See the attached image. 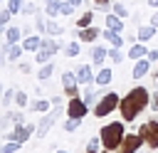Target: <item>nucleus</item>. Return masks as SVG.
Masks as SVG:
<instances>
[{"label":"nucleus","mask_w":158,"mask_h":153,"mask_svg":"<svg viewBox=\"0 0 158 153\" xmlns=\"http://www.w3.org/2000/svg\"><path fill=\"white\" fill-rule=\"evenodd\" d=\"M146 104H148V91H146L143 86L131 89V91L121 99V104H118L123 121H133V118H136V114H141V111L146 109Z\"/></svg>","instance_id":"f257e3e1"},{"label":"nucleus","mask_w":158,"mask_h":153,"mask_svg":"<svg viewBox=\"0 0 158 153\" xmlns=\"http://www.w3.org/2000/svg\"><path fill=\"white\" fill-rule=\"evenodd\" d=\"M123 123H118V121H114V123H109V126H104L101 128V141H104V148L106 151H116L118 146H121V141L126 138L123 136Z\"/></svg>","instance_id":"f03ea898"},{"label":"nucleus","mask_w":158,"mask_h":153,"mask_svg":"<svg viewBox=\"0 0 158 153\" xmlns=\"http://www.w3.org/2000/svg\"><path fill=\"white\" fill-rule=\"evenodd\" d=\"M57 52H59V44H57L54 39H42V44H40V49H37V57H35V59H37L40 64H47Z\"/></svg>","instance_id":"7ed1b4c3"},{"label":"nucleus","mask_w":158,"mask_h":153,"mask_svg":"<svg viewBox=\"0 0 158 153\" xmlns=\"http://www.w3.org/2000/svg\"><path fill=\"white\" fill-rule=\"evenodd\" d=\"M118 104H121V101H118V94L109 91V94H106V96H104V99H101V101L96 104L94 114H96V116H109V114H111V111H114V109H116Z\"/></svg>","instance_id":"20e7f679"},{"label":"nucleus","mask_w":158,"mask_h":153,"mask_svg":"<svg viewBox=\"0 0 158 153\" xmlns=\"http://www.w3.org/2000/svg\"><path fill=\"white\" fill-rule=\"evenodd\" d=\"M32 131H35V126H22V123H17L12 131H7V133H5V138H7V141H17V143H25V141L32 136Z\"/></svg>","instance_id":"39448f33"},{"label":"nucleus","mask_w":158,"mask_h":153,"mask_svg":"<svg viewBox=\"0 0 158 153\" xmlns=\"http://www.w3.org/2000/svg\"><path fill=\"white\" fill-rule=\"evenodd\" d=\"M141 143H143V136H141V133H128V136L121 141L118 153H136V151L141 148Z\"/></svg>","instance_id":"423d86ee"},{"label":"nucleus","mask_w":158,"mask_h":153,"mask_svg":"<svg viewBox=\"0 0 158 153\" xmlns=\"http://www.w3.org/2000/svg\"><path fill=\"white\" fill-rule=\"evenodd\" d=\"M141 136H143V141H146L151 148H158V121H148V123H143Z\"/></svg>","instance_id":"0eeeda50"},{"label":"nucleus","mask_w":158,"mask_h":153,"mask_svg":"<svg viewBox=\"0 0 158 153\" xmlns=\"http://www.w3.org/2000/svg\"><path fill=\"white\" fill-rule=\"evenodd\" d=\"M86 101H79L77 96H72V101H69V109H67V114L72 116V118H84V114H86Z\"/></svg>","instance_id":"6e6552de"},{"label":"nucleus","mask_w":158,"mask_h":153,"mask_svg":"<svg viewBox=\"0 0 158 153\" xmlns=\"http://www.w3.org/2000/svg\"><path fill=\"white\" fill-rule=\"evenodd\" d=\"M77 72H64L62 74V84H64V91L69 94V96H77Z\"/></svg>","instance_id":"1a4fd4ad"},{"label":"nucleus","mask_w":158,"mask_h":153,"mask_svg":"<svg viewBox=\"0 0 158 153\" xmlns=\"http://www.w3.org/2000/svg\"><path fill=\"white\" fill-rule=\"evenodd\" d=\"M57 116H59V106H57V111L47 114V116H44V118L40 121V126H37V133H40V136H44V133H47V131L52 128V123L57 121Z\"/></svg>","instance_id":"9d476101"},{"label":"nucleus","mask_w":158,"mask_h":153,"mask_svg":"<svg viewBox=\"0 0 158 153\" xmlns=\"http://www.w3.org/2000/svg\"><path fill=\"white\" fill-rule=\"evenodd\" d=\"M77 79H79V84H91V79H94L91 67H89V64H81V67L77 69Z\"/></svg>","instance_id":"9b49d317"},{"label":"nucleus","mask_w":158,"mask_h":153,"mask_svg":"<svg viewBox=\"0 0 158 153\" xmlns=\"http://www.w3.org/2000/svg\"><path fill=\"white\" fill-rule=\"evenodd\" d=\"M77 35H79V39H81V42H94V39L99 37V30H96V27H84V30H81V32H77Z\"/></svg>","instance_id":"f8f14e48"},{"label":"nucleus","mask_w":158,"mask_h":153,"mask_svg":"<svg viewBox=\"0 0 158 153\" xmlns=\"http://www.w3.org/2000/svg\"><path fill=\"white\" fill-rule=\"evenodd\" d=\"M106 27H109V30H116V32H121V30H123V20H121V17L114 12V15H109V17H106Z\"/></svg>","instance_id":"ddd939ff"},{"label":"nucleus","mask_w":158,"mask_h":153,"mask_svg":"<svg viewBox=\"0 0 158 153\" xmlns=\"http://www.w3.org/2000/svg\"><path fill=\"white\" fill-rule=\"evenodd\" d=\"M156 30L158 27H153V25H146V27H138V42H148L153 35H156Z\"/></svg>","instance_id":"4468645a"},{"label":"nucleus","mask_w":158,"mask_h":153,"mask_svg":"<svg viewBox=\"0 0 158 153\" xmlns=\"http://www.w3.org/2000/svg\"><path fill=\"white\" fill-rule=\"evenodd\" d=\"M148 62L151 59H136V67H133V76L141 79L143 74H148Z\"/></svg>","instance_id":"2eb2a0df"},{"label":"nucleus","mask_w":158,"mask_h":153,"mask_svg":"<svg viewBox=\"0 0 158 153\" xmlns=\"http://www.w3.org/2000/svg\"><path fill=\"white\" fill-rule=\"evenodd\" d=\"M104 37H106V39H109V42H111L114 47H121V44H123V37H121V35H118L116 30H109V27H106Z\"/></svg>","instance_id":"dca6fc26"},{"label":"nucleus","mask_w":158,"mask_h":153,"mask_svg":"<svg viewBox=\"0 0 158 153\" xmlns=\"http://www.w3.org/2000/svg\"><path fill=\"white\" fill-rule=\"evenodd\" d=\"M40 44H42V39H40V37H27V39L22 42V47H25L27 52H37V49H40Z\"/></svg>","instance_id":"f3484780"},{"label":"nucleus","mask_w":158,"mask_h":153,"mask_svg":"<svg viewBox=\"0 0 158 153\" xmlns=\"http://www.w3.org/2000/svg\"><path fill=\"white\" fill-rule=\"evenodd\" d=\"M22 49H25V47H20L17 42H15V44H5V52H7V59H17V57L22 54Z\"/></svg>","instance_id":"a211bd4d"},{"label":"nucleus","mask_w":158,"mask_h":153,"mask_svg":"<svg viewBox=\"0 0 158 153\" xmlns=\"http://www.w3.org/2000/svg\"><path fill=\"white\" fill-rule=\"evenodd\" d=\"M146 52H148V49H146V47L138 42V44H133V47H131L128 57H131V59H143V57H146Z\"/></svg>","instance_id":"6ab92c4d"},{"label":"nucleus","mask_w":158,"mask_h":153,"mask_svg":"<svg viewBox=\"0 0 158 153\" xmlns=\"http://www.w3.org/2000/svg\"><path fill=\"white\" fill-rule=\"evenodd\" d=\"M5 39H7V44H15L20 39V27H7L5 30Z\"/></svg>","instance_id":"aec40b11"},{"label":"nucleus","mask_w":158,"mask_h":153,"mask_svg":"<svg viewBox=\"0 0 158 153\" xmlns=\"http://www.w3.org/2000/svg\"><path fill=\"white\" fill-rule=\"evenodd\" d=\"M106 54H109V52H106L104 47H94V49H91V59H94V64H101V62L106 59Z\"/></svg>","instance_id":"412c9836"},{"label":"nucleus","mask_w":158,"mask_h":153,"mask_svg":"<svg viewBox=\"0 0 158 153\" xmlns=\"http://www.w3.org/2000/svg\"><path fill=\"white\" fill-rule=\"evenodd\" d=\"M111 81V69H99V74H96V84L99 86H106Z\"/></svg>","instance_id":"4be33fe9"},{"label":"nucleus","mask_w":158,"mask_h":153,"mask_svg":"<svg viewBox=\"0 0 158 153\" xmlns=\"http://www.w3.org/2000/svg\"><path fill=\"white\" fill-rule=\"evenodd\" d=\"M59 10H62V2H59V0H52V2H47V15H49V17H54V15H62Z\"/></svg>","instance_id":"5701e85b"},{"label":"nucleus","mask_w":158,"mask_h":153,"mask_svg":"<svg viewBox=\"0 0 158 153\" xmlns=\"http://www.w3.org/2000/svg\"><path fill=\"white\" fill-rule=\"evenodd\" d=\"M52 72H54V64H42V69H40V79H49L52 76Z\"/></svg>","instance_id":"b1692460"},{"label":"nucleus","mask_w":158,"mask_h":153,"mask_svg":"<svg viewBox=\"0 0 158 153\" xmlns=\"http://www.w3.org/2000/svg\"><path fill=\"white\" fill-rule=\"evenodd\" d=\"M7 10L15 15V12H20V10H25V5H22V0H7Z\"/></svg>","instance_id":"393cba45"},{"label":"nucleus","mask_w":158,"mask_h":153,"mask_svg":"<svg viewBox=\"0 0 158 153\" xmlns=\"http://www.w3.org/2000/svg\"><path fill=\"white\" fill-rule=\"evenodd\" d=\"M91 17H94L91 12H84V15L79 17V22H77V27H81V30H84V27H89V25H91Z\"/></svg>","instance_id":"a878e982"},{"label":"nucleus","mask_w":158,"mask_h":153,"mask_svg":"<svg viewBox=\"0 0 158 153\" xmlns=\"http://www.w3.org/2000/svg\"><path fill=\"white\" fill-rule=\"evenodd\" d=\"M62 32H64V30H62L57 22H47V35H52V37H54V35H62Z\"/></svg>","instance_id":"bb28decb"},{"label":"nucleus","mask_w":158,"mask_h":153,"mask_svg":"<svg viewBox=\"0 0 158 153\" xmlns=\"http://www.w3.org/2000/svg\"><path fill=\"white\" fill-rule=\"evenodd\" d=\"M32 109H35V111H40V114H44V111L49 109V101H44V99H40V101H35V104H32Z\"/></svg>","instance_id":"cd10ccee"},{"label":"nucleus","mask_w":158,"mask_h":153,"mask_svg":"<svg viewBox=\"0 0 158 153\" xmlns=\"http://www.w3.org/2000/svg\"><path fill=\"white\" fill-rule=\"evenodd\" d=\"M79 123H81V118H69V121L64 123V131H77Z\"/></svg>","instance_id":"c85d7f7f"},{"label":"nucleus","mask_w":158,"mask_h":153,"mask_svg":"<svg viewBox=\"0 0 158 153\" xmlns=\"http://www.w3.org/2000/svg\"><path fill=\"white\" fill-rule=\"evenodd\" d=\"M101 146H104V141H101V138H91L86 148H89V151H94V153H99V148H101Z\"/></svg>","instance_id":"c756f323"},{"label":"nucleus","mask_w":158,"mask_h":153,"mask_svg":"<svg viewBox=\"0 0 158 153\" xmlns=\"http://www.w3.org/2000/svg\"><path fill=\"white\" fill-rule=\"evenodd\" d=\"M15 151H20V143L17 141H10V143L2 146V153H15Z\"/></svg>","instance_id":"7c9ffc66"},{"label":"nucleus","mask_w":158,"mask_h":153,"mask_svg":"<svg viewBox=\"0 0 158 153\" xmlns=\"http://www.w3.org/2000/svg\"><path fill=\"white\" fill-rule=\"evenodd\" d=\"M109 57H111V59H114V62H116V64H118V62H121V59H123V54H121V47H114V49H111V52H109Z\"/></svg>","instance_id":"2f4dec72"},{"label":"nucleus","mask_w":158,"mask_h":153,"mask_svg":"<svg viewBox=\"0 0 158 153\" xmlns=\"http://www.w3.org/2000/svg\"><path fill=\"white\" fill-rule=\"evenodd\" d=\"M114 12H116L118 17H126V15H128V10H126V5H121V2H116V5H114Z\"/></svg>","instance_id":"473e14b6"},{"label":"nucleus","mask_w":158,"mask_h":153,"mask_svg":"<svg viewBox=\"0 0 158 153\" xmlns=\"http://www.w3.org/2000/svg\"><path fill=\"white\" fill-rule=\"evenodd\" d=\"M77 54H79V44H77V42L67 44V57H77Z\"/></svg>","instance_id":"72a5a7b5"},{"label":"nucleus","mask_w":158,"mask_h":153,"mask_svg":"<svg viewBox=\"0 0 158 153\" xmlns=\"http://www.w3.org/2000/svg\"><path fill=\"white\" fill-rule=\"evenodd\" d=\"M15 101H17V106H20V109H22V106H27V94H25V91H17Z\"/></svg>","instance_id":"f704fd0d"},{"label":"nucleus","mask_w":158,"mask_h":153,"mask_svg":"<svg viewBox=\"0 0 158 153\" xmlns=\"http://www.w3.org/2000/svg\"><path fill=\"white\" fill-rule=\"evenodd\" d=\"M59 12H62V15H72V12H74V5L67 0V2H62V10H59Z\"/></svg>","instance_id":"c9c22d12"},{"label":"nucleus","mask_w":158,"mask_h":153,"mask_svg":"<svg viewBox=\"0 0 158 153\" xmlns=\"http://www.w3.org/2000/svg\"><path fill=\"white\" fill-rule=\"evenodd\" d=\"M84 101H86V104H94V101H96V91H94V89H86V94H84Z\"/></svg>","instance_id":"e433bc0d"},{"label":"nucleus","mask_w":158,"mask_h":153,"mask_svg":"<svg viewBox=\"0 0 158 153\" xmlns=\"http://www.w3.org/2000/svg\"><path fill=\"white\" fill-rule=\"evenodd\" d=\"M10 15H12L10 10H2V12H0V25H2V27H5L7 22H10Z\"/></svg>","instance_id":"4c0bfd02"},{"label":"nucleus","mask_w":158,"mask_h":153,"mask_svg":"<svg viewBox=\"0 0 158 153\" xmlns=\"http://www.w3.org/2000/svg\"><path fill=\"white\" fill-rule=\"evenodd\" d=\"M35 27H37V32H47V22H44L42 17H37V20H35Z\"/></svg>","instance_id":"58836bf2"},{"label":"nucleus","mask_w":158,"mask_h":153,"mask_svg":"<svg viewBox=\"0 0 158 153\" xmlns=\"http://www.w3.org/2000/svg\"><path fill=\"white\" fill-rule=\"evenodd\" d=\"M15 96H17V94H15L12 89H7V91H5V96H2V101H5V106H7V104H10L12 99H15Z\"/></svg>","instance_id":"ea45409f"},{"label":"nucleus","mask_w":158,"mask_h":153,"mask_svg":"<svg viewBox=\"0 0 158 153\" xmlns=\"http://www.w3.org/2000/svg\"><path fill=\"white\" fill-rule=\"evenodd\" d=\"M148 59H151V62H158V49H151V52H148Z\"/></svg>","instance_id":"a19ab883"},{"label":"nucleus","mask_w":158,"mask_h":153,"mask_svg":"<svg viewBox=\"0 0 158 153\" xmlns=\"http://www.w3.org/2000/svg\"><path fill=\"white\" fill-rule=\"evenodd\" d=\"M35 10H37V7H35V5H25V15H32V12H35Z\"/></svg>","instance_id":"79ce46f5"},{"label":"nucleus","mask_w":158,"mask_h":153,"mask_svg":"<svg viewBox=\"0 0 158 153\" xmlns=\"http://www.w3.org/2000/svg\"><path fill=\"white\" fill-rule=\"evenodd\" d=\"M94 2H96L99 7H106V5H109V0H94Z\"/></svg>","instance_id":"37998d69"},{"label":"nucleus","mask_w":158,"mask_h":153,"mask_svg":"<svg viewBox=\"0 0 158 153\" xmlns=\"http://www.w3.org/2000/svg\"><path fill=\"white\" fill-rule=\"evenodd\" d=\"M151 25H153V27H158V12H156V15L151 17Z\"/></svg>","instance_id":"c03bdc74"},{"label":"nucleus","mask_w":158,"mask_h":153,"mask_svg":"<svg viewBox=\"0 0 158 153\" xmlns=\"http://www.w3.org/2000/svg\"><path fill=\"white\" fill-rule=\"evenodd\" d=\"M148 5L151 7H158V0H148Z\"/></svg>","instance_id":"a18cd8bd"},{"label":"nucleus","mask_w":158,"mask_h":153,"mask_svg":"<svg viewBox=\"0 0 158 153\" xmlns=\"http://www.w3.org/2000/svg\"><path fill=\"white\" fill-rule=\"evenodd\" d=\"M153 109L158 111V94H156V99H153Z\"/></svg>","instance_id":"49530a36"},{"label":"nucleus","mask_w":158,"mask_h":153,"mask_svg":"<svg viewBox=\"0 0 158 153\" xmlns=\"http://www.w3.org/2000/svg\"><path fill=\"white\" fill-rule=\"evenodd\" d=\"M69 2H72L74 7H77V5H81V0H69Z\"/></svg>","instance_id":"de8ad7c7"},{"label":"nucleus","mask_w":158,"mask_h":153,"mask_svg":"<svg viewBox=\"0 0 158 153\" xmlns=\"http://www.w3.org/2000/svg\"><path fill=\"white\" fill-rule=\"evenodd\" d=\"M57 153H69V151H57Z\"/></svg>","instance_id":"09e8293b"},{"label":"nucleus","mask_w":158,"mask_h":153,"mask_svg":"<svg viewBox=\"0 0 158 153\" xmlns=\"http://www.w3.org/2000/svg\"><path fill=\"white\" fill-rule=\"evenodd\" d=\"M156 84H158V74H156Z\"/></svg>","instance_id":"8fccbe9b"},{"label":"nucleus","mask_w":158,"mask_h":153,"mask_svg":"<svg viewBox=\"0 0 158 153\" xmlns=\"http://www.w3.org/2000/svg\"><path fill=\"white\" fill-rule=\"evenodd\" d=\"M44 2H52V0H44Z\"/></svg>","instance_id":"3c124183"},{"label":"nucleus","mask_w":158,"mask_h":153,"mask_svg":"<svg viewBox=\"0 0 158 153\" xmlns=\"http://www.w3.org/2000/svg\"><path fill=\"white\" fill-rule=\"evenodd\" d=\"M136 153H141V151H136Z\"/></svg>","instance_id":"603ef678"},{"label":"nucleus","mask_w":158,"mask_h":153,"mask_svg":"<svg viewBox=\"0 0 158 153\" xmlns=\"http://www.w3.org/2000/svg\"><path fill=\"white\" fill-rule=\"evenodd\" d=\"M89 153H94V151H89Z\"/></svg>","instance_id":"864d4df0"}]
</instances>
